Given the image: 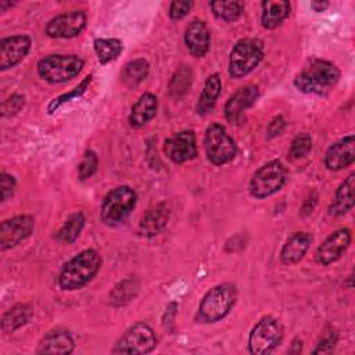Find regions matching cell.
<instances>
[{
	"label": "cell",
	"mask_w": 355,
	"mask_h": 355,
	"mask_svg": "<svg viewBox=\"0 0 355 355\" xmlns=\"http://www.w3.org/2000/svg\"><path fill=\"white\" fill-rule=\"evenodd\" d=\"M340 80V69L330 61L312 58L295 75L294 86L306 94L326 96Z\"/></svg>",
	"instance_id": "1"
},
{
	"label": "cell",
	"mask_w": 355,
	"mask_h": 355,
	"mask_svg": "<svg viewBox=\"0 0 355 355\" xmlns=\"http://www.w3.org/2000/svg\"><path fill=\"white\" fill-rule=\"evenodd\" d=\"M101 268V255L87 248L64 263L58 275V286L64 291H75L94 279Z\"/></svg>",
	"instance_id": "2"
},
{
	"label": "cell",
	"mask_w": 355,
	"mask_h": 355,
	"mask_svg": "<svg viewBox=\"0 0 355 355\" xmlns=\"http://www.w3.org/2000/svg\"><path fill=\"white\" fill-rule=\"evenodd\" d=\"M237 300V290L230 283H222L205 293L202 297L196 320L198 323H215L223 319Z\"/></svg>",
	"instance_id": "3"
},
{
	"label": "cell",
	"mask_w": 355,
	"mask_h": 355,
	"mask_svg": "<svg viewBox=\"0 0 355 355\" xmlns=\"http://www.w3.org/2000/svg\"><path fill=\"white\" fill-rule=\"evenodd\" d=\"M137 202L136 191L129 186H118L108 191L103 198L100 218L107 226L123 223L132 214Z\"/></svg>",
	"instance_id": "4"
},
{
	"label": "cell",
	"mask_w": 355,
	"mask_h": 355,
	"mask_svg": "<svg viewBox=\"0 0 355 355\" xmlns=\"http://www.w3.org/2000/svg\"><path fill=\"white\" fill-rule=\"evenodd\" d=\"M263 43L259 39L244 37L236 42L229 57V75L233 79L247 76L263 58Z\"/></svg>",
	"instance_id": "5"
},
{
	"label": "cell",
	"mask_w": 355,
	"mask_h": 355,
	"mask_svg": "<svg viewBox=\"0 0 355 355\" xmlns=\"http://www.w3.org/2000/svg\"><path fill=\"white\" fill-rule=\"evenodd\" d=\"M85 62L75 54H50L39 60L37 73L49 83H64L73 79Z\"/></svg>",
	"instance_id": "6"
},
{
	"label": "cell",
	"mask_w": 355,
	"mask_h": 355,
	"mask_svg": "<svg viewBox=\"0 0 355 355\" xmlns=\"http://www.w3.org/2000/svg\"><path fill=\"white\" fill-rule=\"evenodd\" d=\"M286 182V168L279 159H272L259 166L252 175L248 190L257 200H263L277 193Z\"/></svg>",
	"instance_id": "7"
},
{
	"label": "cell",
	"mask_w": 355,
	"mask_h": 355,
	"mask_svg": "<svg viewBox=\"0 0 355 355\" xmlns=\"http://www.w3.org/2000/svg\"><path fill=\"white\" fill-rule=\"evenodd\" d=\"M283 326L273 316L261 318L248 336V351L254 355H268L280 345Z\"/></svg>",
	"instance_id": "8"
},
{
	"label": "cell",
	"mask_w": 355,
	"mask_h": 355,
	"mask_svg": "<svg viewBox=\"0 0 355 355\" xmlns=\"http://www.w3.org/2000/svg\"><path fill=\"white\" fill-rule=\"evenodd\" d=\"M204 148L209 162L225 165L237 155V144L220 123H211L204 135Z\"/></svg>",
	"instance_id": "9"
},
{
	"label": "cell",
	"mask_w": 355,
	"mask_h": 355,
	"mask_svg": "<svg viewBox=\"0 0 355 355\" xmlns=\"http://www.w3.org/2000/svg\"><path fill=\"white\" fill-rule=\"evenodd\" d=\"M155 345L157 336L151 326L146 322H137L119 337L112 354H148Z\"/></svg>",
	"instance_id": "10"
},
{
	"label": "cell",
	"mask_w": 355,
	"mask_h": 355,
	"mask_svg": "<svg viewBox=\"0 0 355 355\" xmlns=\"http://www.w3.org/2000/svg\"><path fill=\"white\" fill-rule=\"evenodd\" d=\"M86 19L87 17L83 10H71L51 18L46 24L44 32L54 39H71L85 29Z\"/></svg>",
	"instance_id": "11"
},
{
	"label": "cell",
	"mask_w": 355,
	"mask_h": 355,
	"mask_svg": "<svg viewBox=\"0 0 355 355\" xmlns=\"http://www.w3.org/2000/svg\"><path fill=\"white\" fill-rule=\"evenodd\" d=\"M35 229V219L31 215H17L0 225V248L3 251L17 247L26 240Z\"/></svg>",
	"instance_id": "12"
},
{
	"label": "cell",
	"mask_w": 355,
	"mask_h": 355,
	"mask_svg": "<svg viewBox=\"0 0 355 355\" xmlns=\"http://www.w3.org/2000/svg\"><path fill=\"white\" fill-rule=\"evenodd\" d=\"M164 153L173 164H183L197 157V139L193 130H182L164 141Z\"/></svg>",
	"instance_id": "13"
},
{
	"label": "cell",
	"mask_w": 355,
	"mask_h": 355,
	"mask_svg": "<svg viewBox=\"0 0 355 355\" xmlns=\"http://www.w3.org/2000/svg\"><path fill=\"white\" fill-rule=\"evenodd\" d=\"M32 40L28 35H12L0 40V71L19 64L29 53Z\"/></svg>",
	"instance_id": "14"
},
{
	"label": "cell",
	"mask_w": 355,
	"mask_h": 355,
	"mask_svg": "<svg viewBox=\"0 0 355 355\" xmlns=\"http://www.w3.org/2000/svg\"><path fill=\"white\" fill-rule=\"evenodd\" d=\"M351 244V230L347 227L333 232L315 251V261L327 266L336 262Z\"/></svg>",
	"instance_id": "15"
},
{
	"label": "cell",
	"mask_w": 355,
	"mask_h": 355,
	"mask_svg": "<svg viewBox=\"0 0 355 355\" xmlns=\"http://www.w3.org/2000/svg\"><path fill=\"white\" fill-rule=\"evenodd\" d=\"M355 161V139L348 135L331 144L324 154V166L329 171H341Z\"/></svg>",
	"instance_id": "16"
},
{
	"label": "cell",
	"mask_w": 355,
	"mask_h": 355,
	"mask_svg": "<svg viewBox=\"0 0 355 355\" xmlns=\"http://www.w3.org/2000/svg\"><path fill=\"white\" fill-rule=\"evenodd\" d=\"M258 97H259V89L257 85H245L237 89L225 104L223 114L226 121L232 123L237 122L241 118L244 110L254 105Z\"/></svg>",
	"instance_id": "17"
},
{
	"label": "cell",
	"mask_w": 355,
	"mask_h": 355,
	"mask_svg": "<svg viewBox=\"0 0 355 355\" xmlns=\"http://www.w3.org/2000/svg\"><path fill=\"white\" fill-rule=\"evenodd\" d=\"M184 43L191 55L204 57L207 54L211 43V33L204 21L193 19L189 22L184 31Z\"/></svg>",
	"instance_id": "18"
},
{
	"label": "cell",
	"mask_w": 355,
	"mask_h": 355,
	"mask_svg": "<svg viewBox=\"0 0 355 355\" xmlns=\"http://www.w3.org/2000/svg\"><path fill=\"white\" fill-rule=\"evenodd\" d=\"M313 241V236L309 232H295L293 233L280 250V261L284 265L297 263L304 258L308 248Z\"/></svg>",
	"instance_id": "19"
},
{
	"label": "cell",
	"mask_w": 355,
	"mask_h": 355,
	"mask_svg": "<svg viewBox=\"0 0 355 355\" xmlns=\"http://www.w3.org/2000/svg\"><path fill=\"white\" fill-rule=\"evenodd\" d=\"M75 349V343L69 331L64 329L50 330L40 340L36 354H60L68 355Z\"/></svg>",
	"instance_id": "20"
},
{
	"label": "cell",
	"mask_w": 355,
	"mask_h": 355,
	"mask_svg": "<svg viewBox=\"0 0 355 355\" xmlns=\"http://www.w3.org/2000/svg\"><path fill=\"white\" fill-rule=\"evenodd\" d=\"M171 216V208L164 201L150 208L141 218L139 229L144 236H155L164 230Z\"/></svg>",
	"instance_id": "21"
},
{
	"label": "cell",
	"mask_w": 355,
	"mask_h": 355,
	"mask_svg": "<svg viewBox=\"0 0 355 355\" xmlns=\"http://www.w3.org/2000/svg\"><path fill=\"white\" fill-rule=\"evenodd\" d=\"M158 108V98L153 93H144L139 97V100L133 104L129 114V125L135 129L144 126L150 122Z\"/></svg>",
	"instance_id": "22"
},
{
	"label": "cell",
	"mask_w": 355,
	"mask_h": 355,
	"mask_svg": "<svg viewBox=\"0 0 355 355\" xmlns=\"http://www.w3.org/2000/svg\"><path fill=\"white\" fill-rule=\"evenodd\" d=\"M354 189H355V173H349L344 182L336 190L334 200L329 207V215L341 216L352 209L354 207Z\"/></svg>",
	"instance_id": "23"
},
{
	"label": "cell",
	"mask_w": 355,
	"mask_h": 355,
	"mask_svg": "<svg viewBox=\"0 0 355 355\" xmlns=\"http://www.w3.org/2000/svg\"><path fill=\"white\" fill-rule=\"evenodd\" d=\"M261 24L265 29L277 28L291 11V4L286 0H265L261 3Z\"/></svg>",
	"instance_id": "24"
},
{
	"label": "cell",
	"mask_w": 355,
	"mask_h": 355,
	"mask_svg": "<svg viewBox=\"0 0 355 355\" xmlns=\"http://www.w3.org/2000/svg\"><path fill=\"white\" fill-rule=\"evenodd\" d=\"M33 316V308L29 304H17L1 316V331L4 334H11L21 329Z\"/></svg>",
	"instance_id": "25"
},
{
	"label": "cell",
	"mask_w": 355,
	"mask_h": 355,
	"mask_svg": "<svg viewBox=\"0 0 355 355\" xmlns=\"http://www.w3.org/2000/svg\"><path fill=\"white\" fill-rule=\"evenodd\" d=\"M220 89H222V82L218 73H212L207 78L205 83H204V89L198 97L196 110L198 115H207L208 112H211L216 104V100L220 94Z\"/></svg>",
	"instance_id": "26"
},
{
	"label": "cell",
	"mask_w": 355,
	"mask_h": 355,
	"mask_svg": "<svg viewBox=\"0 0 355 355\" xmlns=\"http://www.w3.org/2000/svg\"><path fill=\"white\" fill-rule=\"evenodd\" d=\"M140 283L136 277L129 276L121 282H118L112 290L110 291V302L114 306H123L129 304L139 293Z\"/></svg>",
	"instance_id": "27"
},
{
	"label": "cell",
	"mask_w": 355,
	"mask_h": 355,
	"mask_svg": "<svg viewBox=\"0 0 355 355\" xmlns=\"http://www.w3.org/2000/svg\"><path fill=\"white\" fill-rule=\"evenodd\" d=\"M191 82H193L191 68L186 64H182L180 67H178V69L173 72L169 80V85H168L169 96L175 100H180L190 90Z\"/></svg>",
	"instance_id": "28"
},
{
	"label": "cell",
	"mask_w": 355,
	"mask_h": 355,
	"mask_svg": "<svg viewBox=\"0 0 355 355\" xmlns=\"http://www.w3.org/2000/svg\"><path fill=\"white\" fill-rule=\"evenodd\" d=\"M83 226H85L83 212H80V211L73 212L67 218L64 225L55 232L54 237L57 241H60L62 244H72L79 237Z\"/></svg>",
	"instance_id": "29"
},
{
	"label": "cell",
	"mask_w": 355,
	"mask_h": 355,
	"mask_svg": "<svg viewBox=\"0 0 355 355\" xmlns=\"http://www.w3.org/2000/svg\"><path fill=\"white\" fill-rule=\"evenodd\" d=\"M150 65L148 61L144 58H136L133 61H129L122 72H121V80L126 87H136L139 86L148 75Z\"/></svg>",
	"instance_id": "30"
},
{
	"label": "cell",
	"mask_w": 355,
	"mask_h": 355,
	"mask_svg": "<svg viewBox=\"0 0 355 355\" xmlns=\"http://www.w3.org/2000/svg\"><path fill=\"white\" fill-rule=\"evenodd\" d=\"M209 7L212 14L225 22L237 21L244 11V3L239 0H215L209 3Z\"/></svg>",
	"instance_id": "31"
},
{
	"label": "cell",
	"mask_w": 355,
	"mask_h": 355,
	"mask_svg": "<svg viewBox=\"0 0 355 355\" xmlns=\"http://www.w3.org/2000/svg\"><path fill=\"white\" fill-rule=\"evenodd\" d=\"M122 50H123V46L119 39L111 37V39H96L94 40V51L101 64H107V62L118 58L119 54L122 53Z\"/></svg>",
	"instance_id": "32"
},
{
	"label": "cell",
	"mask_w": 355,
	"mask_h": 355,
	"mask_svg": "<svg viewBox=\"0 0 355 355\" xmlns=\"http://www.w3.org/2000/svg\"><path fill=\"white\" fill-rule=\"evenodd\" d=\"M312 148V137L308 133L297 135L288 148V158L290 159H300L305 157Z\"/></svg>",
	"instance_id": "33"
},
{
	"label": "cell",
	"mask_w": 355,
	"mask_h": 355,
	"mask_svg": "<svg viewBox=\"0 0 355 355\" xmlns=\"http://www.w3.org/2000/svg\"><path fill=\"white\" fill-rule=\"evenodd\" d=\"M98 166V158L97 154L93 150H87L83 154V158L80 164L78 165V176L80 180H85L87 178H92Z\"/></svg>",
	"instance_id": "34"
},
{
	"label": "cell",
	"mask_w": 355,
	"mask_h": 355,
	"mask_svg": "<svg viewBox=\"0 0 355 355\" xmlns=\"http://www.w3.org/2000/svg\"><path fill=\"white\" fill-rule=\"evenodd\" d=\"M92 82V75H89V76H86L76 87H73V90H71L69 93H65V94H61L60 97H57V98H54L50 104H49V114H51V112H54L61 104H64V103H67V101H69L72 97H79L80 94H83L85 93V90L87 89V86H89V83Z\"/></svg>",
	"instance_id": "35"
},
{
	"label": "cell",
	"mask_w": 355,
	"mask_h": 355,
	"mask_svg": "<svg viewBox=\"0 0 355 355\" xmlns=\"http://www.w3.org/2000/svg\"><path fill=\"white\" fill-rule=\"evenodd\" d=\"M25 105V96L19 93L11 94L8 98H6L1 104V116L10 118L18 114Z\"/></svg>",
	"instance_id": "36"
},
{
	"label": "cell",
	"mask_w": 355,
	"mask_h": 355,
	"mask_svg": "<svg viewBox=\"0 0 355 355\" xmlns=\"http://www.w3.org/2000/svg\"><path fill=\"white\" fill-rule=\"evenodd\" d=\"M0 187H1V201L6 202L14 196L17 182L15 178L7 172H1L0 175Z\"/></svg>",
	"instance_id": "37"
},
{
	"label": "cell",
	"mask_w": 355,
	"mask_h": 355,
	"mask_svg": "<svg viewBox=\"0 0 355 355\" xmlns=\"http://www.w3.org/2000/svg\"><path fill=\"white\" fill-rule=\"evenodd\" d=\"M193 4H194L193 1H187V0L186 1H172L169 6V11H168L169 18L173 21H179V19L184 18L190 12Z\"/></svg>",
	"instance_id": "38"
},
{
	"label": "cell",
	"mask_w": 355,
	"mask_h": 355,
	"mask_svg": "<svg viewBox=\"0 0 355 355\" xmlns=\"http://www.w3.org/2000/svg\"><path fill=\"white\" fill-rule=\"evenodd\" d=\"M336 344H337V334L330 333L319 341L318 347L313 349V354H330L334 351Z\"/></svg>",
	"instance_id": "39"
},
{
	"label": "cell",
	"mask_w": 355,
	"mask_h": 355,
	"mask_svg": "<svg viewBox=\"0 0 355 355\" xmlns=\"http://www.w3.org/2000/svg\"><path fill=\"white\" fill-rule=\"evenodd\" d=\"M176 311H178V304L175 301L169 302L165 308V313H164V318H162V323H164V327L168 330V331H173V322H175V316H176Z\"/></svg>",
	"instance_id": "40"
},
{
	"label": "cell",
	"mask_w": 355,
	"mask_h": 355,
	"mask_svg": "<svg viewBox=\"0 0 355 355\" xmlns=\"http://www.w3.org/2000/svg\"><path fill=\"white\" fill-rule=\"evenodd\" d=\"M284 128H286V121H284V118H283L282 115L275 116V118L269 122V125H268V128H266L268 137H269V139L276 137L277 135H280V133L283 132Z\"/></svg>",
	"instance_id": "41"
},
{
	"label": "cell",
	"mask_w": 355,
	"mask_h": 355,
	"mask_svg": "<svg viewBox=\"0 0 355 355\" xmlns=\"http://www.w3.org/2000/svg\"><path fill=\"white\" fill-rule=\"evenodd\" d=\"M316 201H318V194L313 191L311 193V196L306 198L304 207H302V214H311L316 205Z\"/></svg>",
	"instance_id": "42"
},
{
	"label": "cell",
	"mask_w": 355,
	"mask_h": 355,
	"mask_svg": "<svg viewBox=\"0 0 355 355\" xmlns=\"http://www.w3.org/2000/svg\"><path fill=\"white\" fill-rule=\"evenodd\" d=\"M329 7V1H311V8L316 12L324 11Z\"/></svg>",
	"instance_id": "43"
},
{
	"label": "cell",
	"mask_w": 355,
	"mask_h": 355,
	"mask_svg": "<svg viewBox=\"0 0 355 355\" xmlns=\"http://www.w3.org/2000/svg\"><path fill=\"white\" fill-rule=\"evenodd\" d=\"M302 351V341L300 338H294L291 343V347L288 349L290 354H300Z\"/></svg>",
	"instance_id": "44"
},
{
	"label": "cell",
	"mask_w": 355,
	"mask_h": 355,
	"mask_svg": "<svg viewBox=\"0 0 355 355\" xmlns=\"http://www.w3.org/2000/svg\"><path fill=\"white\" fill-rule=\"evenodd\" d=\"M12 6H14V3L7 1V0H1V1H0V11H1V12H4L8 7H12Z\"/></svg>",
	"instance_id": "45"
}]
</instances>
